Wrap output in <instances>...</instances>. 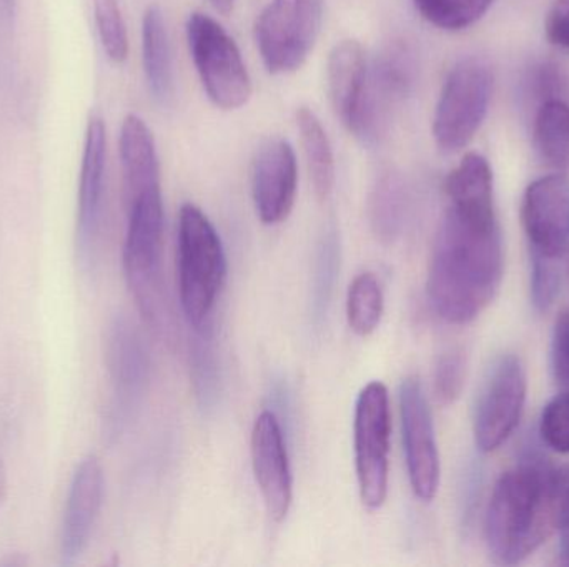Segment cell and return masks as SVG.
<instances>
[{"label": "cell", "mask_w": 569, "mask_h": 567, "mask_svg": "<svg viewBox=\"0 0 569 567\" xmlns=\"http://www.w3.org/2000/svg\"><path fill=\"white\" fill-rule=\"evenodd\" d=\"M448 206L435 239L428 298L448 323L473 322L503 280V243L495 212L493 173L480 153H467L445 182Z\"/></svg>", "instance_id": "obj_1"}, {"label": "cell", "mask_w": 569, "mask_h": 567, "mask_svg": "<svg viewBox=\"0 0 569 567\" xmlns=\"http://www.w3.org/2000/svg\"><path fill=\"white\" fill-rule=\"evenodd\" d=\"M561 522L557 468L528 459L495 485L485 519L488 551L498 565H518L545 545Z\"/></svg>", "instance_id": "obj_2"}, {"label": "cell", "mask_w": 569, "mask_h": 567, "mask_svg": "<svg viewBox=\"0 0 569 567\" xmlns=\"http://www.w3.org/2000/svg\"><path fill=\"white\" fill-rule=\"evenodd\" d=\"M129 226L123 245V272L143 322L157 335H170V313L163 285L162 190L140 193L127 203Z\"/></svg>", "instance_id": "obj_3"}, {"label": "cell", "mask_w": 569, "mask_h": 567, "mask_svg": "<svg viewBox=\"0 0 569 567\" xmlns=\"http://www.w3.org/2000/svg\"><path fill=\"white\" fill-rule=\"evenodd\" d=\"M177 272L187 322L193 330L212 325L213 310L226 285L227 256L216 226L193 203H183L179 213Z\"/></svg>", "instance_id": "obj_4"}, {"label": "cell", "mask_w": 569, "mask_h": 567, "mask_svg": "<svg viewBox=\"0 0 569 567\" xmlns=\"http://www.w3.org/2000/svg\"><path fill=\"white\" fill-rule=\"evenodd\" d=\"M187 39L209 99L223 110L246 105L252 97V79L236 40L202 12L189 17Z\"/></svg>", "instance_id": "obj_5"}, {"label": "cell", "mask_w": 569, "mask_h": 567, "mask_svg": "<svg viewBox=\"0 0 569 567\" xmlns=\"http://www.w3.org/2000/svg\"><path fill=\"white\" fill-rule=\"evenodd\" d=\"M493 73L481 59L460 60L448 73L433 117L438 149L455 153L477 135L490 107Z\"/></svg>", "instance_id": "obj_6"}, {"label": "cell", "mask_w": 569, "mask_h": 567, "mask_svg": "<svg viewBox=\"0 0 569 567\" xmlns=\"http://www.w3.org/2000/svg\"><path fill=\"white\" fill-rule=\"evenodd\" d=\"M355 468L360 498L368 509L385 505L390 475V396L380 382L368 383L355 405Z\"/></svg>", "instance_id": "obj_7"}, {"label": "cell", "mask_w": 569, "mask_h": 567, "mask_svg": "<svg viewBox=\"0 0 569 567\" xmlns=\"http://www.w3.org/2000/svg\"><path fill=\"white\" fill-rule=\"evenodd\" d=\"M323 22V0H272L256 23L260 55L270 73L300 69Z\"/></svg>", "instance_id": "obj_8"}, {"label": "cell", "mask_w": 569, "mask_h": 567, "mask_svg": "<svg viewBox=\"0 0 569 567\" xmlns=\"http://www.w3.org/2000/svg\"><path fill=\"white\" fill-rule=\"evenodd\" d=\"M417 59L411 47L393 42L367 70L363 99L353 133L361 142L377 143L388 132L398 105L413 92Z\"/></svg>", "instance_id": "obj_9"}, {"label": "cell", "mask_w": 569, "mask_h": 567, "mask_svg": "<svg viewBox=\"0 0 569 567\" xmlns=\"http://www.w3.org/2000/svg\"><path fill=\"white\" fill-rule=\"evenodd\" d=\"M527 402V372L517 355H501L488 372L475 406V442L483 453L500 448L517 429Z\"/></svg>", "instance_id": "obj_10"}, {"label": "cell", "mask_w": 569, "mask_h": 567, "mask_svg": "<svg viewBox=\"0 0 569 567\" xmlns=\"http://www.w3.org/2000/svg\"><path fill=\"white\" fill-rule=\"evenodd\" d=\"M400 412L411 489L421 502L430 503L440 486V455L430 406L420 379L415 376L401 383Z\"/></svg>", "instance_id": "obj_11"}, {"label": "cell", "mask_w": 569, "mask_h": 567, "mask_svg": "<svg viewBox=\"0 0 569 567\" xmlns=\"http://www.w3.org/2000/svg\"><path fill=\"white\" fill-rule=\"evenodd\" d=\"M107 368L112 385L109 425L119 433L149 385L150 360L142 336L127 318L113 320L107 335Z\"/></svg>", "instance_id": "obj_12"}, {"label": "cell", "mask_w": 569, "mask_h": 567, "mask_svg": "<svg viewBox=\"0 0 569 567\" xmlns=\"http://www.w3.org/2000/svg\"><path fill=\"white\" fill-rule=\"evenodd\" d=\"M531 255L561 259L569 246V176L553 173L535 180L521 206Z\"/></svg>", "instance_id": "obj_13"}, {"label": "cell", "mask_w": 569, "mask_h": 567, "mask_svg": "<svg viewBox=\"0 0 569 567\" xmlns=\"http://www.w3.org/2000/svg\"><path fill=\"white\" fill-rule=\"evenodd\" d=\"M252 465L257 485L262 493L267 513L276 523H282L293 499L290 458L279 416L262 412L252 429Z\"/></svg>", "instance_id": "obj_14"}, {"label": "cell", "mask_w": 569, "mask_h": 567, "mask_svg": "<svg viewBox=\"0 0 569 567\" xmlns=\"http://www.w3.org/2000/svg\"><path fill=\"white\" fill-rule=\"evenodd\" d=\"M297 156L283 139H269L260 145L253 163V202L266 225H279L290 215L297 199Z\"/></svg>", "instance_id": "obj_15"}, {"label": "cell", "mask_w": 569, "mask_h": 567, "mask_svg": "<svg viewBox=\"0 0 569 567\" xmlns=\"http://www.w3.org/2000/svg\"><path fill=\"white\" fill-rule=\"evenodd\" d=\"M103 499V469L97 456H87L77 466L67 498L62 523V565L79 561L89 545Z\"/></svg>", "instance_id": "obj_16"}, {"label": "cell", "mask_w": 569, "mask_h": 567, "mask_svg": "<svg viewBox=\"0 0 569 567\" xmlns=\"http://www.w3.org/2000/svg\"><path fill=\"white\" fill-rule=\"evenodd\" d=\"M107 130L100 117L89 120L80 166L77 239L82 259H90L102 216L103 180H106Z\"/></svg>", "instance_id": "obj_17"}, {"label": "cell", "mask_w": 569, "mask_h": 567, "mask_svg": "<svg viewBox=\"0 0 569 567\" xmlns=\"http://www.w3.org/2000/svg\"><path fill=\"white\" fill-rule=\"evenodd\" d=\"M367 70L363 47L357 40L337 43L328 57V95L335 113L350 133L360 112Z\"/></svg>", "instance_id": "obj_18"}, {"label": "cell", "mask_w": 569, "mask_h": 567, "mask_svg": "<svg viewBox=\"0 0 569 567\" xmlns=\"http://www.w3.org/2000/svg\"><path fill=\"white\" fill-rule=\"evenodd\" d=\"M120 162L123 172L126 205L140 193L160 189V165L156 140L139 115H127L120 129Z\"/></svg>", "instance_id": "obj_19"}, {"label": "cell", "mask_w": 569, "mask_h": 567, "mask_svg": "<svg viewBox=\"0 0 569 567\" xmlns=\"http://www.w3.org/2000/svg\"><path fill=\"white\" fill-rule=\"evenodd\" d=\"M142 59L150 93L160 103L169 102L173 97L172 52L166 20L157 6H150L143 13Z\"/></svg>", "instance_id": "obj_20"}, {"label": "cell", "mask_w": 569, "mask_h": 567, "mask_svg": "<svg viewBox=\"0 0 569 567\" xmlns=\"http://www.w3.org/2000/svg\"><path fill=\"white\" fill-rule=\"evenodd\" d=\"M533 143L545 165L569 169V105L563 100H543L535 117Z\"/></svg>", "instance_id": "obj_21"}, {"label": "cell", "mask_w": 569, "mask_h": 567, "mask_svg": "<svg viewBox=\"0 0 569 567\" xmlns=\"http://www.w3.org/2000/svg\"><path fill=\"white\" fill-rule=\"evenodd\" d=\"M297 125L315 193L320 200L328 199L333 190L335 159L327 130L307 107L298 110Z\"/></svg>", "instance_id": "obj_22"}, {"label": "cell", "mask_w": 569, "mask_h": 567, "mask_svg": "<svg viewBox=\"0 0 569 567\" xmlns=\"http://www.w3.org/2000/svg\"><path fill=\"white\" fill-rule=\"evenodd\" d=\"M407 190L398 173L380 176L370 196V220L378 239L393 242L403 226Z\"/></svg>", "instance_id": "obj_23"}, {"label": "cell", "mask_w": 569, "mask_h": 567, "mask_svg": "<svg viewBox=\"0 0 569 567\" xmlns=\"http://www.w3.org/2000/svg\"><path fill=\"white\" fill-rule=\"evenodd\" d=\"M196 338L190 342V378L200 408L210 409L219 398L220 376L213 346L212 325L193 330Z\"/></svg>", "instance_id": "obj_24"}, {"label": "cell", "mask_w": 569, "mask_h": 567, "mask_svg": "<svg viewBox=\"0 0 569 567\" xmlns=\"http://www.w3.org/2000/svg\"><path fill=\"white\" fill-rule=\"evenodd\" d=\"M383 310V290L377 276L370 272L360 273L348 290V325L357 335H371L380 325Z\"/></svg>", "instance_id": "obj_25"}, {"label": "cell", "mask_w": 569, "mask_h": 567, "mask_svg": "<svg viewBox=\"0 0 569 567\" xmlns=\"http://www.w3.org/2000/svg\"><path fill=\"white\" fill-rule=\"evenodd\" d=\"M338 269H340V243H338L337 232L330 230L321 239L317 252V265H315L311 322L317 328L323 325L325 316H327Z\"/></svg>", "instance_id": "obj_26"}, {"label": "cell", "mask_w": 569, "mask_h": 567, "mask_svg": "<svg viewBox=\"0 0 569 567\" xmlns=\"http://www.w3.org/2000/svg\"><path fill=\"white\" fill-rule=\"evenodd\" d=\"M425 20L443 30H463L488 12L495 0H411Z\"/></svg>", "instance_id": "obj_27"}, {"label": "cell", "mask_w": 569, "mask_h": 567, "mask_svg": "<svg viewBox=\"0 0 569 567\" xmlns=\"http://www.w3.org/2000/svg\"><path fill=\"white\" fill-rule=\"evenodd\" d=\"M93 12L107 57L116 63L126 62L129 57V36L119 0H93Z\"/></svg>", "instance_id": "obj_28"}, {"label": "cell", "mask_w": 569, "mask_h": 567, "mask_svg": "<svg viewBox=\"0 0 569 567\" xmlns=\"http://www.w3.org/2000/svg\"><path fill=\"white\" fill-rule=\"evenodd\" d=\"M467 379V356L463 350H450L438 360L435 369V393L443 405H451L460 398Z\"/></svg>", "instance_id": "obj_29"}, {"label": "cell", "mask_w": 569, "mask_h": 567, "mask_svg": "<svg viewBox=\"0 0 569 567\" xmlns=\"http://www.w3.org/2000/svg\"><path fill=\"white\" fill-rule=\"evenodd\" d=\"M540 435L553 452L569 455V393L548 403L541 415Z\"/></svg>", "instance_id": "obj_30"}, {"label": "cell", "mask_w": 569, "mask_h": 567, "mask_svg": "<svg viewBox=\"0 0 569 567\" xmlns=\"http://www.w3.org/2000/svg\"><path fill=\"white\" fill-rule=\"evenodd\" d=\"M531 298L533 305L540 312H547L553 305L558 292H560V269L557 260L545 259L540 255H531Z\"/></svg>", "instance_id": "obj_31"}, {"label": "cell", "mask_w": 569, "mask_h": 567, "mask_svg": "<svg viewBox=\"0 0 569 567\" xmlns=\"http://www.w3.org/2000/svg\"><path fill=\"white\" fill-rule=\"evenodd\" d=\"M551 366L558 386L569 393V312L561 313L555 323Z\"/></svg>", "instance_id": "obj_32"}, {"label": "cell", "mask_w": 569, "mask_h": 567, "mask_svg": "<svg viewBox=\"0 0 569 567\" xmlns=\"http://www.w3.org/2000/svg\"><path fill=\"white\" fill-rule=\"evenodd\" d=\"M547 37L555 45L569 49V0H557L547 19Z\"/></svg>", "instance_id": "obj_33"}, {"label": "cell", "mask_w": 569, "mask_h": 567, "mask_svg": "<svg viewBox=\"0 0 569 567\" xmlns=\"http://www.w3.org/2000/svg\"><path fill=\"white\" fill-rule=\"evenodd\" d=\"M561 541H560V555H561V563L563 565L569 566V519L568 522H565L563 525L560 526Z\"/></svg>", "instance_id": "obj_34"}, {"label": "cell", "mask_w": 569, "mask_h": 567, "mask_svg": "<svg viewBox=\"0 0 569 567\" xmlns=\"http://www.w3.org/2000/svg\"><path fill=\"white\" fill-rule=\"evenodd\" d=\"M7 496V472L3 463L0 462V506L6 502Z\"/></svg>", "instance_id": "obj_35"}, {"label": "cell", "mask_w": 569, "mask_h": 567, "mask_svg": "<svg viewBox=\"0 0 569 567\" xmlns=\"http://www.w3.org/2000/svg\"><path fill=\"white\" fill-rule=\"evenodd\" d=\"M210 2H212V6L216 7L219 12L230 13L232 12L236 0H210Z\"/></svg>", "instance_id": "obj_36"}]
</instances>
